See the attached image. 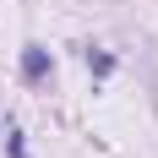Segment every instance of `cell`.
Listing matches in <instances>:
<instances>
[{
	"label": "cell",
	"mask_w": 158,
	"mask_h": 158,
	"mask_svg": "<svg viewBox=\"0 0 158 158\" xmlns=\"http://www.w3.org/2000/svg\"><path fill=\"white\" fill-rule=\"evenodd\" d=\"M49 71H55L49 49H38V44H27V49H22V77H27V82H44Z\"/></svg>",
	"instance_id": "cell-1"
},
{
	"label": "cell",
	"mask_w": 158,
	"mask_h": 158,
	"mask_svg": "<svg viewBox=\"0 0 158 158\" xmlns=\"http://www.w3.org/2000/svg\"><path fill=\"white\" fill-rule=\"evenodd\" d=\"M6 147H11V158H27V147H22V131H16V126L6 131Z\"/></svg>",
	"instance_id": "cell-2"
}]
</instances>
